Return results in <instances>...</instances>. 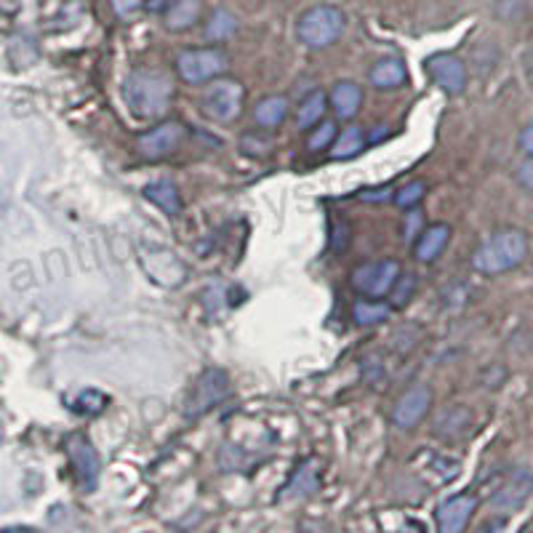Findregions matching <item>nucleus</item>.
<instances>
[{
  "label": "nucleus",
  "mask_w": 533,
  "mask_h": 533,
  "mask_svg": "<svg viewBox=\"0 0 533 533\" xmlns=\"http://www.w3.org/2000/svg\"><path fill=\"white\" fill-rule=\"evenodd\" d=\"M174 83L163 70L139 67L126 80V104L136 118H160L171 107Z\"/></svg>",
  "instance_id": "nucleus-1"
},
{
  "label": "nucleus",
  "mask_w": 533,
  "mask_h": 533,
  "mask_svg": "<svg viewBox=\"0 0 533 533\" xmlns=\"http://www.w3.org/2000/svg\"><path fill=\"white\" fill-rule=\"evenodd\" d=\"M528 254V240L520 230L494 232L478 246L472 256V267L483 275H502L515 270Z\"/></svg>",
  "instance_id": "nucleus-2"
},
{
  "label": "nucleus",
  "mask_w": 533,
  "mask_h": 533,
  "mask_svg": "<svg viewBox=\"0 0 533 533\" xmlns=\"http://www.w3.org/2000/svg\"><path fill=\"white\" fill-rule=\"evenodd\" d=\"M344 14L336 6H315L307 14H302L296 24V35L304 46L326 48L344 35Z\"/></svg>",
  "instance_id": "nucleus-3"
},
{
  "label": "nucleus",
  "mask_w": 533,
  "mask_h": 533,
  "mask_svg": "<svg viewBox=\"0 0 533 533\" xmlns=\"http://www.w3.org/2000/svg\"><path fill=\"white\" fill-rule=\"evenodd\" d=\"M200 107L206 118L216 123H232L243 110V86L232 78H216L200 96Z\"/></svg>",
  "instance_id": "nucleus-4"
},
{
  "label": "nucleus",
  "mask_w": 533,
  "mask_h": 533,
  "mask_svg": "<svg viewBox=\"0 0 533 533\" xmlns=\"http://www.w3.org/2000/svg\"><path fill=\"white\" fill-rule=\"evenodd\" d=\"M179 78L190 86H200L208 80H216L227 70V56L219 48H190L176 56Z\"/></svg>",
  "instance_id": "nucleus-5"
},
{
  "label": "nucleus",
  "mask_w": 533,
  "mask_h": 533,
  "mask_svg": "<svg viewBox=\"0 0 533 533\" xmlns=\"http://www.w3.org/2000/svg\"><path fill=\"white\" fill-rule=\"evenodd\" d=\"M398 278L400 264L395 259H382V262L360 264L358 270L352 272V286L368 299H384V296H390Z\"/></svg>",
  "instance_id": "nucleus-6"
},
{
  "label": "nucleus",
  "mask_w": 533,
  "mask_h": 533,
  "mask_svg": "<svg viewBox=\"0 0 533 533\" xmlns=\"http://www.w3.org/2000/svg\"><path fill=\"white\" fill-rule=\"evenodd\" d=\"M230 395V379L219 368H208L198 376V382L192 387L190 400H187V416H200L219 406Z\"/></svg>",
  "instance_id": "nucleus-7"
},
{
  "label": "nucleus",
  "mask_w": 533,
  "mask_h": 533,
  "mask_svg": "<svg viewBox=\"0 0 533 533\" xmlns=\"http://www.w3.org/2000/svg\"><path fill=\"white\" fill-rule=\"evenodd\" d=\"M139 259H142L144 272L150 275L155 283L166 288H176L179 283H184L187 278V267L174 251H168V248H139Z\"/></svg>",
  "instance_id": "nucleus-8"
},
{
  "label": "nucleus",
  "mask_w": 533,
  "mask_h": 533,
  "mask_svg": "<svg viewBox=\"0 0 533 533\" xmlns=\"http://www.w3.org/2000/svg\"><path fill=\"white\" fill-rule=\"evenodd\" d=\"M182 136L184 131L179 123H163V126L152 128V131L139 136V139H136V150L147 160L168 158V155L176 152V147L182 144Z\"/></svg>",
  "instance_id": "nucleus-9"
},
{
  "label": "nucleus",
  "mask_w": 533,
  "mask_h": 533,
  "mask_svg": "<svg viewBox=\"0 0 533 533\" xmlns=\"http://www.w3.org/2000/svg\"><path fill=\"white\" fill-rule=\"evenodd\" d=\"M430 403H432L430 387H424V384L411 387V390L398 400V406L392 408V422H395V427H400V430H414L416 424L422 422L424 416H427V411H430Z\"/></svg>",
  "instance_id": "nucleus-10"
},
{
  "label": "nucleus",
  "mask_w": 533,
  "mask_h": 533,
  "mask_svg": "<svg viewBox=\"0 0 533 533\" xmlns=\"http://www.w3.org/2000/svg\"><path fill=\"white\" fill-rule=\"evenodd\" d=\"M67 456H70L72 470L78 475L80 486L86 491H94L96 480H99V454H96V448L86 438L72 435L67 440Z\"/></svg>",
  "instance_id": "nucleus-11"
},
{
  "label": "nucleus",
  "mask_w": 533,
  "mask_h": 533,
  "mask_svg": "<svg viewBox=\"0 0 533 533\" xmlns=\"http://www.w3.org/2000/svg\"><path fill=\"white\" fill-rule=\"evenodd\" d=\"M427 72L446 94H462L467 86V70L462 59L454 54H432L427 59Z\"/></svg>",
  "instance_id": "nucleus-12"
},
{
  "label": "nucleus",
  "mask_w": 533,
  "mask_h": 533,
  "mask_svg": "<svg viewBox=\"0 0 533 533\" xmlns=\"http://www.w3.org/2000/svg\"><path fill=\"white\" fill-rule=\"evenodd\" d=\"M478 507V499L472 494H456L440 504L435 518H438V533H464L470 523L472 512Z\"/></svg>",
  "instance_id": "nucleus-13"
},
{
  "label": "nucleus",
  "mask_w": 533,
  "mask_h": 533,
  "mask_svg": "<svg viewBox=\"0 0 533 533\" xmlns=\"http://www.w3.org/2000/svg\"><path fill=\"white\" fill-rule=\"evenodd\" d=\"M531 491H533V472L515 470L510 475V480H507V483L494 494L491 507L499 512L518 510V507H523V502H526L528 496H531Z\"/></svg>",
  "instance_id": "nucleus-14"
},
{
  "label": "nucleus",
  "mask_w": 533,
  "mask_h": 533,
  "mask_svg": "<svg viewBox=\"0 0 533 533\" xmlns=\"http://www.w3.org/2000/svg\"><path fill=\"white\" fill-rule=\"evenodd\" d=\"M408 70L406 64L400 62L398 56H387V59H379V62L368 70V83L374 88H382V91H392V88H400L406 83Z\"/></svg>",
  "instance_id": "nucleus-15"
},
{
  "label": "nucleus",
  "mask_w": 533,
  "mask_h": 533,
  "mask_svg": "<svg viewBox=\"0 0 533 533\" xmlns=\"http://www.w3.org/2000/svg\"><path fill=\"white\" fill-rule=\"evenodd\" d=\"M451 240V227L448 224H432L427 230H422V235L416 238L414 243V254L419 262H435L443 248L448 246Z\"/></svg>",
  "instance_id": "nucleus-16"
},
{
  "label": "nucleus",
  "mask_w": 533,
  "mask_h": 533,
  "mask_svg": "<svg viewBox=\"0 0 533 533\" xmlns=\"http://www.w3.org/2000/svg\"><path fill=\"white\" fill-rule=\"evenodd\" d=\"M472 414L464 406H448L443 408L435 419V435L446 440H459L464 432L470 430Z\"/></svg>",
  "instance_id": "nucleus-17"
},
{
  "label": "nucleus",
  "mask_w": 533,
  "mask_h": 533,
  "mask_svg": "<svg viewBox=\"0 0 533 533\" xmlns=\"http://www.w3.org/2000/svg\"><path fill=\"white\" fill-rule=\"evenodd\" d=\"M328 102H331V107H334L339 118L350 120L352 115L360 110V104H363V91H360V86L350 83V80H344V83H336V86L331 88Z\"/></svg>",
  "instance_id": "nucleus-18"
},
{
  "label": "nucleus",
  "mask_w": 533,
  "mask_h": 533,
  "mask_svg": "<svg viewBox=\"0 0 533 533\" xmlns=\"http://www.w3.org/2000/svg\"><path fill=\"white\" fill-rule=\"evenodd\" d=\"M142 195L150 200V203H155L163 214L176 216L179 211H182V195H179L174 182H166V179H160V182H150L142 190Z\"/></svg>",
  "instance_id": "nucleus-19"
},
{
  "label": "nucleus",
  "mask_w": 533,
  "mask_h": 533,
  "mask_svg": "<svg viewBox=\"0 0 533 533\" xmlns=\"http://www.w3.org/2000/svg\"><path fill=\"white\" fill-rule=\"evenodd\" d=\"M318 462L310 459V462H304L299 470L294 472V478L288 480V486L283 488V499H302V496H310L318 491Z\"/></svg>",
  "instance_id": "nucleus-20"
},
{
  "label": "nucleus",
  "mask_w": 533,
  "mask_h": 533,
  "mask_svg": "<svg viewBox=\"0 0 533 533\" xmlns=\"http://www.w3.org/2000/svg\"><path fill=\"white\" fill-rule=\"evenodd\" d=\"M203 0H171L166 8V27L168 30H187L200 19Z\"/></svg>",
  "instance_id": "nucleus-21"
},
{
  "label": "nucleus",
  "mask_w": 533,
  "mask_h": 533,
  "mask_svg": "<svg viewBox=\"0 0 533 533\" xmlns=\"http://www.w3.org/2000/svg\"><path fill=\"white\" fill-rule=\"evenodd\" d=\"M328 96L323 91H312V94L304 96V102L299 104V110H296V126L299 128H315L323 123V115L328 110Z\"/></svg>",
  "instance_id": "nucleus-22"
},
{
  "label": "nucleus",
  "mask_w": 533,
  "mask_h": 533,
  "mask_svg": "<svg viewBox=\"0 0 533 533\" xmlns=\"http://www.w3.org/2000/svg\"><path fill=\"white\" fill-rule=\"evenodd\" d=\"M288 115V102L286 96H267L262 102L256 104L254 118L262 128H278Z\"/></svg>",
  "instance_id": "nucleus-23"
},
{
  "label": "nucleus",
  "mask_w": 533,
  "mask_h": 533,
  "mask_svg": "<svg viewBox=\"0 0 533 533\" xmlns=\"http://www.w3.org/2000/svg\"><path fill=\"white\" fill-rule=\"evenodd\" d=\"M390 315L392 304L382 302V299H363V302H355V307H352V320L358 326H376V323H384Z\"/></svg>",
  "instance_id": "nucleus-24"
},
{
  "label": "nucleus",
  "mask_w": 533,
  "mask_h": 533,
  "mask_svg": "<svg viewBox=\"0 0 533 533\" xmlns=\"http://www.w3.org/2000/svg\"><path fill=\"white\" fill-rule=\"evenodd\" d=\"M363 144H366V134H363V128L350 126L347 131H342V136H336L334 147H331V158L334 160L355 158V155L363 150Z\"/></svg>",
  "instance_id": "nucleus-25"
},
{
  "label": "nucleus",
  "mask_w": 533,
  "mask_h": 533,
  "mask_svg": "<svg viewBox=\"0 0 533 533\" xmlns=\"http://www.w3.org/2000/svg\"><path fill=\"white\" fill-rule=\"evenodd\" d=\"M235 30H238V19H235L230 11L219 8V11H214V14H211V19H208L206 38L208 40H227L230 35H235Z\"/></svg>",
  "instance_id": "nucleus-26"
},
{
  "label": "nucleus",
  "mask_w": 533,
  "mask_h": 533,
  "mask_svg": "<svg viewBox=\"0 0 533 533\" xmlns=\"http://www.w3.org/2000/svg\"><path fill=\"white\" fill-rule=\"evenodd\" d=\"M336 142V126L331 120H323L320 126H315L307 136V150L310 152H323L328 147H334Z\"/></svg>",
  "instance_id": "nucleus-27"
},
{
  "label": "nucleus",
  "mask_w": 533,
  "mask_h": 533,
  "mask_svg": "<svg viewBox=\"0 0 533 533\" xmlns=\"http://www.w3.org/2000/svg\"><path fill=\"white\" fill-rule=\"evenodd\" d=\"M416 291V278L411 275V272H406V275H400L398 283H395V288L390 291V299H392V307H406L408 302H411V296H414Z\"/></svg>",
  "instance_id": "nucleus-28"
},
{
  "label": "nucleus",
  "mask_w": 533,
  "mask_h": 533,
  "mask_svg": "<svg viewBox=\"0 0 533 533\" xmlns=\"http://www.w3.org/2000/svg\"><path fill=\"white\" fill-rule=\"evenodd\" d=\"M424 190H427V187H424V182H408V184H403V187H400V190H395V206H400V208H416V203H419V200L424 198Z\"/></svg>",
  "instance_id": "nucleus-29"
},
{
  "label": "nucleus",
  "mask_w": 533,
  "mask_h": 533,
  "mask_svg": "<svg viewBox=\"0 0 533 533\" xmlns=\"http://www.w3.org/2000/svg\"><path fill=\"white\" fill-rule=\"evenodd\" d=\"M104 406H107V398H104L99 390H83L78 398H75V411H80V414L94 416L99 414Z\"/></svg>",
  "instance_id": "nucleus-30"
},
{
  "label": "nucleus",
  "mask_w": 533,
  "mask_h": 533,
  "mask_svg": "<svg viewBox=\"0 0 533 533\" xmlns=\"http://www.w3.org/2000/svg\"><path fill=\"white\" fill-rule=\"evenodd\" d=\"M518 182L523 184V190L533 192V155L518 168Z\"/></svg>",
  "instance_id": "nucleus-31"
},
{
  "label": "nucleus",
  "mask_w": 533,
  "mask_h": 533,
  "mask_svg": "<svg viewBox=\"0 0 533 533\" xmlns=\"http://www.w3.org/2000/svg\"><path fill=\"white\" fill-rule=\"evenodd\" d=\"M112 8H115V14L118 16H128V14H134L136 8L142 6L144 0H110Z\"/></svg>",
  "instance_id": "nucleus-32"
},
{
  "label": "nucleus",
  "mask_w": 533,
  "mask_h": 533,
  "mask_svg": "<svg viewBox=\"0 0 533 533\" xmlns=\"http://www.w3.org/2000/svg\"><path fill=\"white\" fill-rule=\"evenodd\" d=\"M360 198L368 200V203H384V200L395 198V192L387 190V187H384V190H366V192H360Z\"/></svg>",
  "instance_id": "nucleus-33"
},
{
  "label": "nucleus",
  "mask_w": 533,
  "mask_h": 533,
  "mask_svg": "<svg viewBox=\"0 0 533 533\" xmlns=\"http://www.w3.org/2000/svg\"><path fill=\"white\" fill-rule=\"evenodd\" d=\"M518 142H520V150L526 152L528 158H531V155H533V123H531V126L523 128V134H520Z\"/></svg>",
  "instance_id": "nucleus-34"
},
{
  "label": "nucleus",
  "mask_w": 533,
  "mask_h": 533,
  "mask_svg": "<svg viewBox=\"0 0 533 533\" xmlns=\"http://www.w3.org/2000/svg\"><path fill=\"white\" fill-rule=\"evenodd\" d=\"M419 222H422V216L411 214V219H408V224H406V232H403V235H406V240L416 238V232H419ZM419 235H422V232H419Z\"/></svg>",
  "instance_id": "nucleus-35"
},
{
  "label": "nucleus",
  "mask_w": 533,
  "mask_h": 533,
  "mask_svg": "<svg viewBox=\"0 0 533 533\" xmlns=\"http://www.w3.org/2000/svg\"><path fill=\"white\" fill-rule=\"evenodd\" d=\"M171 6V0H147V8L150 11H160V8Z\"/></svg>",
  "instance_id": "nucleus-36"
},
{
  "label": "nucleus",
  "mask_w": 533,
  "mask_h": 533,
  "mask_svg": "<svg viewBox=\"0 0 533 533\" xmlns=\"http://www.w3.org/2000/svg\"><path fill=\"white\" fill-rule=\"evenodd\" d=\"M16 6H19L16 0H3V11H6V14H11V11H14Z\"/></svg>",
  "instance_id": "nucleus-37"
},
{
  "label": "nucleus",
  "mask_w": 533,
  "mask_h": 533,
  "mask_svg": "<svg viewBox=\"0 0 533 533\" xmlns=\"http://www.w3.org/2000/svg\"><path fill=\"white\" fill-rule=\"evenodd\" d=\"M528 72H531V78H533V43H531V48H528Z\"/></svg>",
  "instance_id": "nucleus-38"
},
{
  "label": "nucleus",
  "mask_w": 533,
  "mask_h": 533,
  "mask_svg": "<svg viewBox=\"0 0 533 533\" xmlns=\"http://www.w3.org/2000/svg\"><path fill=\"white\" fill-rule=\"evenodd\" d=\"M3 533H32V531H30V528H6Z\"/></svg>",
  "instance_id": "nucleus-39"
},
{
  "label": "nucleus",
  "mask_w": 533,
  "mask_h": 533,
  "mask_svg": "<svg viewBox=\"0 0 533 533\" xmlns=\"http://www.w3.org/2000/svg\"><path fill=\"white\" fill-rule=\"evenodd\" d=\"M523 533H528V531H523Z\"/></svg>",
  "instance_id": "nucleus-40"
}]
</instances>
